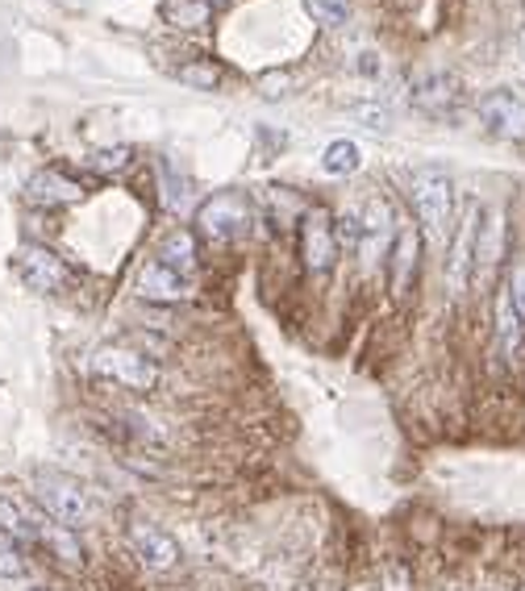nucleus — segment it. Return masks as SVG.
<instances>
[{
    "label": "nucleus",
    "instance_id": "obj_24",
    "mask_svg": "<svg viewBox=\"0 0 525 591\" xmlns=\"http://www.w3.org/2000/svg\"><path fill=\"white\" fill-rule=\"evenodd\" d=\"M168 17L180 25H205L209 22V4L205 0H171Z\"/></svg>",
    "mask_w": 525,
    "mask_h": 591
},
{
    "label": "nucleus",
    "instance_id": "obj_8",
    "mask_svg": "<svg viewBox=\"0 0 525 591\" xmlns=\"http://www.w3.org/2000/svg\"><path fill=\"white\" fill-rule=\"evenodd\" d=\"M17 275L34 292H63L68 287V267L47 246H22L17 250Z\"/></svg>",
    "mask_w": 525,
    "mask_h": 591
},
{
    "label": "nucleus",
    "instance_id": "obj_28",
    "mask_svg": "<svg viewBox=\"0 0 525 591\" xmlns=\"http://www.w3.org/2000/svg\"><path fill=\"white\" fill-rule=\"evenodd\" d=\"M125 163H130V150H125V146H113V150H96L93 159H88V167H93V171H100V175H113V171H121Z\"/></svg>",
    "mask_w": 525,
    "mask_h": 591
},
{
    "label": "nucleus",
    "instance_id": "obj_34",
    "mask_svg": "<svg viewBox=\"0 0 525 591\" xmlns=\"http://www.w3.org/2000/svg\"><path fill=\"white\" fill-rule=\"evenodd\" d=\"M205 4H225V0H205Z\"/></svg>",
    "mask_w": 525,
    "mask_h": 591
},
{
    "label": "nucleus",
    "instance_id": "obj_5",
    "mask_svg": "<svg viewBox=\"0 0 525 591\" xmlns=\"http://www.w3.org/2000/svg\"><path fill=\"white\" fill-rule=\"evenodd\" d=\"M476 113L479 121H484V130L504 138V143H522L525 138V96H517L513 88H492V93H484Z\"/></svg>",
    "mask_w": 525,
    "mask_h": 591
},
{
    "label": "nucleus",
    "instance_id": "obj_20",
    "mask_svg": "<svg viewBox=\"0 0 525 591\" xmlns=\"http://www.w3.org/2000/svg\"><path fill=\"white\" fill-rule=\"evenodd\" d=\"M358 163H363V155H358V146L351 138H334L321 150V171L326 175H355Z\"/></svg>",
    "mask_w": 525,
    "mask_h": 591
},
{
    "label": "nucleus",
    "instance_id": "obj_16",
    "mask_svg": "<svg viewBox=\"0 0 525 591\" xmlns=\"http://www.w3.org/2000/svg\"><path fill=\"white\" fill-rule=\"evenodd\" d=\"M0 533L22 545L38 542V513H25L13 496H0Z\"/></svg>",
    "mask_w": 525,
    "mask_h": 591
},
{
    "label": "nucleus",
    "instance_id": "obj_26",
    "mask_svg": "<svg viewBox=\"0 0 525 591\" xmlns=\"http://www.w3.org/2000/svg\"><path fill=\"white\" fill-rule=\"evenodd\" d=\"M351 121H355V125H363V130H371V134H388V130H392V125H388V109H383V104H355V109H351Z\"/></svg>",
    "mask_w": 525,
    "mask_h": 591
},
{
    "label": "nucleus",
    "instance_id": "obj_7",
    "mask_svg": "<svg viewBox=\"0 0 525 591\" xmlns=\"http://www.w3.org/2000/svg\"><path fill=\"white\" fill-rule=\"evenodd\" d=\"M479 217L484 209H467L459 234L451 242V255H447V292L451 296H463L472 275H476V237H479Z\"/></svg>",
    "mask_w": 525,
    "mask_h": 591
},
{
    "label": "nucleus",
    "instance_id": "obj_18",
    "mask_svg": "<svg viewBox=\"0 0 525 591\" xmlns=\"http://www.w3.org/2000/svg\"><path fill=\"white\" fill-rule=\"evenodd\" d=\"M497 337H501V350L509 358L522 355V337H525V325L522 317H517V308L509 300V292L501 287V296H497Z\"/></svg>",
    "mask_w": 525,
    "mask_h": 591
},
{
    "label": "nucleus",
    "instance_id": "obj_19",
    "mask_svg": "<svg viewBox=\"0 0 525 591\" xmlns=\"http://www.w3.org/2000/svg\"><path fill=\"white\" fill-rule=\"evenodd\" d=\"M38 542L47 545L54 558H68V563H80V538H75L68 525H59V520H47L38 517Z\"/></svg>",
    "mask_w": 525,
    "mask_h": 591
},
{
    "label": "nucleus",
    "instance_id": "obj_22",
    "mask_svg": "<svg viewBox=\"0 0 525 591\" xmlns=\"http://www.w3.org/2000/svg\"><path fill=\"white\" fill-rule=\"evenodd\" d=\"M305 13H309L317 25H342L351 17L346 0H305Z\"/></svg>",
    "mask_w": 525,
    "mask_h": 591
},
{
    "label": "nucleus",
    "instance_id": "obj_31",
    "mask_svg": "<svg viewBox=\"0 0 525 591\" xmlns=\"http://www.w3.org/2000/svg\"><path fill=\"white\" fill-rule=\"evenodd\" d=\"M355 67H358V72H367V75H376V72H380V59H376V50H367V54L358 59Z\"/></svg>",
    "mask_w": 525,
    "mask_h": 591
},
{
    "label": "nucleus",
    "instance_id": "obj_12",
    "mask_svg": "<svg viewBox=\"0 0 525 591\" xmlns=\"http://www.w3.org/2000/svg\"><path fill=\"white\" fill-rule=\"evenodd\" d=\"M130 538H134V550H138V558H143L150 570H171L175 563H180V545L171 542V538L163 533V529H159V525H150V520H134Z\"/></svg>",
    "mask_w": 525,
    "mask_h": 591
},
{
    "label": "nucleus",
    "instance_id": "obj_33",
    "mask_svg": "<svg viewBox=\"0 0 525 591\" xmlns=\"http://www.w3.org/2000/svg\"><path fill=\"white\" fill-rule=\"evenodd\" d=\"M517 47H522V54H525V29H522V38H517Z\"/></svg>",
    "mask_w": 525,
    "mask_h": 591
},
{
    "label": "nucleus",
    "instance_id": "obj_9",
    "mask_svg": "<svg viewBox=\"0 0 525 591\" xmlns=\"http://www.w3.org/2000/svg\"><path fill=\"white\" fill-rule=\"evenodd\" d=\"M301 255H305V267L313 275H326L338 259V234L334 221L326 213H309L301 221Z\"/></svg>",
    "mask_w": 525,
    "mask_h": 591
},
{
    "label": "nucleus",
    "instance_id": "obj_30",
    "mask_svg": "<svg viewBox=\"0 0 525 591\" xmlns=\"http://www.w3.org/2000/svg\"><path fill=\"white\" fill-rule=\"evenodd\" d=\"M334 234L342 237L346 246H355V250H358V217H355V213H342V217H338V230H334Z\"/></svg>",
    "mask_w": 525,
    "mask_h": 591
},
{
    "label": "nucleus",
    "instance_id": "obj_4",
    "mask_svg": "<svg viewBox=\"0 0 525 591\" xmlns=\"http://www.w3.org/2000/svg\"><path fill=\"white\" fill-rule=\"evenodd\" d=\"M413 213L422 221V230L430 237H442L447 234V225H451V213H454V188L447 175H417V184H413Z\"/></svg>",
    "mask_w": 525,
    "mask_h": 591
},
{
    "label": "nucleus",
    "instance_id": "obj_27",
    "mask_svg": "<svg viewBox=\"0 0 525 591\" xmlns=\"http://www.w3.org/2000/svg\"><path fill=\"white\" fill-rule=\"evenodd\" d=\"M504 292H509V300H513V308H517V317H522V325H525V255L513 262V271H509V284H504Z\"/></svg>",
    "mask_w": 525,
    "mask_h": 591
},
{
    "label": "nucleus",
    "instance_id": "obj_13",
    "mask_svg": "<svg viewBox=\"0 0 525 591\" xmlns=\"http://www.w3.org/2000/svg\"><path fill=\"white\" fill-rule=\"evenodd\" d=\"M392 292L401 296L413 284V271H417V255H422V230L417 225H401L392 237Z\"/></svg>",
    "mask_w": 525,
    "mask_h": 591
},
{
    "label": "nucleus",
    "instance_id": "obj_1",
    "mask_svg": "<svg viewBox=\"0 0 525 591\" xmlns=\"http://www.w3.org/2000/svg\"><path fill=\"white\" fill-rule=\"evenodd\" d=\"M38 500H42V508L50 513V520H59V525H68V529H75V525H88L96 513L93 496L80 488V483H72V479H59V475H38Z\"/></svg>",
    "mask_w": 525,
    "mask_h": 591
},
{
    "label": "nucleus",
    "instance_id": "obj_21",
    "mask_svg": "<svg viewBox=\"0 0 525 591\" xmlns=\"http://www.w3.org/2000/svg\"><path fill=\"white\" fill-rule=\"evenodd\" d=\"M180 79H184L188 88L213 93L217 84H221V67H217V63H205V59H196V63H188V67H180Z\"/></svg>",
    "mask_w": 525,
    "mask_h": 591
},
{
    "label": "nucleus",
    "instance_id": "obj_25",
    "mask_svg": "<svg viewBox=\"0 0 525 591\" xmlns=\"http://www.w3.org/2000/svg\"><path fill=\"white\" fill-rule=\"evenodd\" d=\"M163 205H168L171 213H188V205H192V188H188V180H180V175H163Z\"/></svg>",
    "mask_w": 525,
    "mask_h": 591
},
{
    "label": "nucleus",
    "instance_id": "obj_29",
    "mask_svg": "<svg viewBox=\"0 0 525 591\" xmlns=\"http://www.w3.org/2000/svg\"><path fill=\"white\" fill-rule=\"evenodd\" d=\"M259 93L267 96V100H280V96L288 93V72H271L259 79Z\"/></svg>",
    "mask_w": 525,
    "mask_h": 591
},
{
    "label": "nucleus",
    "instance_id": "obj_3",
    "mask_svg": "<svg viewBox=\"0 0 525 591\" xmlns=\"http://www.w3.org/2000/svg\"><path fill=\"white\" fill-rule=\"evenodd\" d=\"M392 237H396V213L383 196H371L358 213V262H363V271H371L392 250Z\"/></svg>",
    "mask_w": 525,
    "mask_h": 591
},
{
    "label": "nucleus",
    "instance_id": "obj_2",
    "mask_svg": "<svg viewBox=\"0 0 525 591\" xmlns=\"http://www.w3.org/2000/svg\"><path fill=\"white\" fill-rule=\"evenodd\" d=\"M88 367H93V375L113 379V383L134 387V392H150V387L159 383V367H155L146 355H138V350L105 346V350H96V355L88 358Z\"/></svg>",
    "mask_w": 525,
    "mask_h": 591
},
{
    "label": "nucleus",
    "instance_id": "obj_17",
    "mask_svg": "<svg viewBox=\"0 0 525 591\" xmlns=\"http://www.w3.org/2000/svg\"><path fill=\"white\" fill-rule=\"evenodd\" d=\"M155 259L175 267L180 275H192V280H196V237H192L188 230H171V234L159 242V255H155Z\"/></svg>",
    "mask_w": 525,
    "mask_h": 591
},
{
    "label": "nucleus",
    "instance_id": "obj_11",
    "mask_svg": "<svg viewBox=\"0 0 525 591\" xmlns=\"http://www.w3.org/2000/svg\"><path fill=\"white\" fill-rule=\"evenodd\" d=\"M459 100H463V84L451 72H434L413 88V104L430 118H454Z\"/></svg>",
    "mask_w": 525,
    "mask_h": 591
},
{
    "label": "nucleus",
    "instance_id": "obj_23",
    "mask_svg": "<svg viewBox=\"0 0 525 591\" xmlns=\"http://www.w3.org/2000/svg\"><path fill=\"white\" fill-rule=\"evenodd\" d=\"M17 575H25V545L0 533V579H17Z\"/></svg>",
    "mask_w": 525,
    "mask_h": 591
},
{
    "label": "nucleus",
    "instance_id": "obj_15",
    "mask_svg": "<svg viewBox=\"0 0 525 591\" xmlns=\"http://www.w3.org/2000/svg\"><path fill=\"white\" fill-rule=\"evenodd\" d=\"M504 246V213L501 209H484L479 217V237H476V275H492V267L501 259Z\"/></svg>",
    "mask_w": 525,
    "mask_h": 591
},
{
    "label": "nucleus",
    "instance_id": "obj_32",
    "mask_svg": "<svg viewBox=\"0 0 525 591\" xmlns=\"http://www.w3.org/2000/svg\"><path fill=\"white\" fill-rule=\"evenodd\" d=\"M388 591H408V575H405V570H388Z\"/></svg>",
    "mask_w": 525,
    "mask_h": 591
},
{
    "label": "nucleus",
    "instance_id": "obj_10",
    "mask_svg": "<svg viewBox=\"0 0 525 591\" xmlns=\"http://www.w3.org/2000/svg\"><path fill=\"white\" fill-rule=\"evenodd\" d=\"M138 296L143 300H159V305H171V300H184V296H192V275H180L175 267H168V262L150 259L138 271Z\"/></svg>",
    "mask_w": 525,
    "mask_h": 591
},
{
    "label": "nucleus",
    "instance_id": "obj_6",
    "mask_svg": "<svg viewBox=\"0 0 525 591\" xmlns=\"http://www.w3.org/2000/svg\"><path fill=\"white\" fill-rule=\"evenodd\" d=\"M200 234L213 237V242H234V237L246 230V221H251V209H246V196L242 192H217L209 196L205 205H200Z\"/></svg>",
    "mask_w": 525,
    "mask_h": 591
},
{
    "label": "nucleus",
    "instance_id": "obj_14",
    "mask_svg": "<svg viewBox=\"0 0 525 591\" xmlns=\"http://www.w3.org/2000/svg\"><path fill=\"white\" fill-rule=\"evenodd\" d=\"M25 196H29L34 205H80V200H84V188L75 184L72 175H63V171H38V175H29Z\"/></svg>",
    "mask_w": 525,
    "mask_h": 591
}]
</instances>
